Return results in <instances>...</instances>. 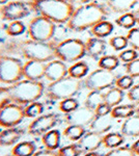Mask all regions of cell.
Segmentation results:
<instances>
[{"instance_id":"cell-36","label":"cell","mask_w":139,"mask_h":156,"mask_svg":"<svg viewBox=\"0 0 139 156\" xmlns=\"http://www.w3.org/2000/svg\"><path fill=\"white\" fill-rule=\"evenodd\" d=\"M109 45L111 46V48L114 49L115 51H123L127 48V46L129 45L127 37L123 36H115L112 37L109 40Z\"/></svg>"},{"instance_id":"cell-49","label":"cell","mask_w":139,"mask_h":156,"mask_svg":"<svg viewBox=\"0 0 139 156\" xmlns=\"http://www.w3.org/2000/svg\"><path fill=\"white\" fill-rule=\"evenodd\" d=\"M134 15H135V18H136V22H137L138 26H139V9H136L135 12H134Z\"/></svg>"},{"instance_id":"cell-1","label":"cell","mask_w":139,"mask_h":156,"mask_svg":"<svg viewBox=\"0 0 139 156\" xmlns=\"http://www.w3.org/2000/svg\"><path fill=\"white\" fill-rule=\"evenodd\" d=\"M109 16V9L104 4L92 1L76 7L67 23L68 28L75 32H82L104 21Z\"/></svg>"},{"instance_id":"cell-21","label":"cell","mask_w":139,"mask_h":156,"mask_svg":"<svg viewBox=\"0 0 139 156\" xmlns=\"http://www.w3.org/2000/svg\"><path fill=\"white\" fill-rule=\"evenodd\" d=\"M112 118L110 115H103V117H99L96 115V118L93 121L90 123L89 128L92 131L98 132L100 134H105L112 128Z\"/></svg>"},{"instance_id":"cell-19","label":"cell","mask_w":139,"mask_h":156,"mask_svg":"<svg viewBox=\"0 0 139 156\" xmlns=\"http://www.w3.org/2000/svg\"><path fill=\"white\" fill-rule=\"evenodd\" d=\"M139 3V0H106V6L114 14H126L129 12L135 5Z\"/></svg>"},{"instance_id":"cell-4","label":"cell","mask_w":139,"mask_h":156,"mask_svg":"<svg viewBox=\"0 0 139 156\" xmlns=\"http://www.w3.org/2000/svg\"><path fill=\"white\" fill-rule=\"evenodd\" d=\"M9 87L11 101L23 106L37 101L46 90L45 84L42 81L29 79H21Z\"/></svg>"},{"instance_id":"cell-13","label":"cell","mask_w":139,"mask_h":156,"mask_svg":"<svg viewBox=\"0 0 139 156\" xmlns=\"http://www.w3.org/2000/svg\"><path fill=\"white\" fill-rule=\"evenodd\" d=\"M96 118L95 110L84 106H79L74 112L70 114H65L64 120L68 125H79V126L86 127L89 126Z\"/></svg>"},{"instance_id":"cell-44","label":"cell","mask_w":139,"mask_h":156,"mask_svg":"<svg viewBox=\"0 0 139 156\" xmlns=\"http://www.w3.org/2000/svg\"><path fill=\"white\" fill-rule=\"evenodd\" d=\"M127 97L131 102L138 103L139 104V83L133 85V87L129 90Z\"/></svg>"},{"instance_id":"cell-30","label":"cell","mask_w":139,"mask_h":156,"mask_svg":"<svg viewBox=\"0 0 139 156\" xmlns=\"http://www.w3.org/2000/svg\"><path fill=\"white\" fill-rule=\"evenodd\" d=\"M85 127L79 125H68L64 130V135L72 142H78L85 134Z\"/></svg>"},{"instance_id":"cell-40","label":"cell","mask_w":139,"mask_h":156,"mask_svg":"<svg viewBox=\"0 0 139 156\" xmlns=\"http://www.w3.org/2000/svg\"><path fill=\"white\" fill-rule=\"evenodd\" d=\"M118 59L120 62H125V64H128L130 62H133L134 59L138 58V51L134 49H125L123 51H120V53H118L117 55Z\"/></svg>"},{"instance_id":"cell-11","label":"cell","mask_w":139,"mask_h":156,"mask_svg":"<svg viewBox=\"0 0 139 156\" xmlns=\"http://www.w3.org/2000/svg\"><path fill=\"white\" fill-rule=\"evenodd\" d=\"M59 117L56 114L41 115L28 125L27 131L32 136H43L45 133L52 130L57 125Z\"/></svg>"},{"instance_id":"cell-31","label":"cell","mask_w":139,"mask_h":156,"mask_svg":"<svg viewBox=\"0 0 139 156\" xmlns=\"http://www.w3.org/2000/svg\"><path fill=\"white\" fill-rule=\"evenodd\" d=\"M120 60L116 55H103L100 59L98 60V67L100 69L108 70V71H113L118 67Z\"/></svg>"},{"instance_id":"cell-29","label":"cell","mask_w":139,"mask_h":156,"mask_svg":"<svg viewBox=\"0 0 139 156\" xmlns=\"http://www.w3.org/2000/svg\"><path fill=\"white\" fill-rule=\"evenodd\" d=\"M35 153L33 142H21L14 146L12 150V156H32Z\"/></svg>"},{"instance_id":"cell-27","label":"cell","mask_w":139,"mask_h":156,"mask_svg":"<svg viewBox=\"0 0 139 156\" xmlns=\"http://www.w3.org/2000/svg\"><path fill=\"white\" fill-rule=\"evenodd\" d=\"M123 90L118 89V87H110L107 92L105 93V103H107L109 106L115 107L120 105L123 100Z\"/></svg>"},{"instance_id":"cell-24","label":"cell","mask_w":139,"mask_h":156,"mask_svg":"<svg viewBox=\"0 0 139 156\" xmlns=\"http://www.w3.org/2000/svg\"><path fill=\"white\" fill-rule=\"evenodd\" d=\"M136 107L134 104L117 105L111 109L110 115L112 119H128L135 114Z\"/></svg>"},{"instance_id":"cell-25","label":"cell","mask_w":139,"mask_h":156,"mask_svg":"<svg viewBox=\"0 0 139 156\" xmlns=\"http://www.w3.org/2000/svg\"><path fill=\"white\" fill-rule=\"evenodd\" d=\"M88 71H89V67H88L87 62L79 60V62H74L69 68L68 75L73 78H76V79H82L88 75Z\"/></svg>"},{"instance_id":"cell-37","label":"cell","mask_w":139,"mask_h":156,"mask_svg":"<svg viewBox=\"0 0 139 156\" xmlns=\"http://www.w3.org/2000/svg\"><path fill=\"white\" fill-rule=\"evenodd\" d=\"M127 40L130 47L136 51H139V27H133L128 31Z\"/></svg>"},{"instance_id":"cell-26","label":"cell","mask_w":139,"mask_h":156,"mask_svg":"<svg viewBox=\"0 0 139 156\" xmlns=\"http://www.w3.org/2000/svg\"><path fill=\"white\" fill-rule=\"evenodd\" d=\"M102 103H105V93L101 90H90L84 100V105L92 110L97 109Z\"/></svg>"},{"instance_id":"cell-28","label":"cell","mask_w":139,"mask_h":156,"mask_svg":"<svg viewBox=\"0 0 139 156\" xmlns=\"http://www.w3.org/2000/svg\"><path fill=\"white\" fill-rule=\"evenodd\" d=\"M125 142V136L120 132H110L103 135V146L108 149L120 147Z\"/></svg>"},{"instance_id":"cell-16","label":"cell","mask_w":139,"mask_h":156,"mask_svg":"<svg viewBox=\"0 0 139 156\" xmlns=\"http://www.w3.org/2000/svg\"><path fill=\"white\" fill-rule=\"evenodd\" d=\"M47 62L42 60H27L23 66V76L26 79L41 81L45 78V70Z\"/></svg>"},{"instance_id":"cell-18","label":"cell","mask_w":139,"mask_h":156,"mask_svg":"<svg viewBox=\"0 0 139 156\" xmlns=\"http://www.w3.org/2000/svg\"><path fill=\"white\" fill-rule=\"evenodd\" d=\"M24 134V130L17 127L5 128L0 131V146L9 147V146L16 145Z\"/></svg>"},{"instance_id":"cell-14","label":"cell","mask_w":139,"mask_h":156,"mask_svg":"<svg viewBox=\"0 0 139 156\" xmlns=\"http://www.w3.org/2000/svg\"><path fill=\"white\" fill-rule=\"evenodd\" d=\"M68 70L69 68L67 67L64 62L58 58H54L47 62L46 70H45V78L50 82L57 81L68 76Z\"/></svg>"},{"instance_id":"cell-10","label":"cell","mask_w":139,"mask_h":156,"mask_svg":"<svg viewBox=\"0 0 139 156\" xmlns=\"http://www.w3.org/2000/svg\"><path fill=\"white\" fill-rule=\"evenodd\" d=\"M25 118V107L23 105L9 102L0 110V126L3 128L17 127Z\"/></svg>"},{"instance_id":"cell-51","label":"cell","mask_w":139,"mask_h":156,"mask_svg":"<svg viewBox=\"0 0 139 156\" xmlns=\"http://www.w3.org/2000/svg\"><path fill=\"white\" fill-rule=\"evenodd\" d=\"M9 2V0H0V5H3V4H5Z\"/></svg>"},{"instance_id":"cell-17","label":"cell","mask_w":139,"mask_h":156,"mask_svg":"<svg viewBox=\"0 0 139 156\" xmlns=\"http://www.w3.org/2000/svg\"><path fill=\"white\" fill-rule=\"evenodd\" d=\"M106 48H107V43L104 39L92 37H88L87 41L85 42L86 55L95 60H99L103 55H105Z\"/></svg>"},{"instance_id":"cell-33","label":"cell","mask_w":139,"mask_h":156,"mask_svg":"<svg viewBox=\"0 0 139 156\" xmlns=\"http://www.w3.org/2000/svg\"><path fill=\"white\" fill-rule=\"evenodd\" d=\"M25 30H26V27L23 22L21 20H16V21L9 22L5 28V32L9 37H18L24 34Z\"/></svg>"},{"instance_id":"cell-53","label":"cell","mask_w":139,"mask_h":156,"mask_svg":"<svg viewBox=\"0 0 139 156\" xmlns=\"http://www.w3.org/2000/svg\"><path fill=\"white\" fill-rule=\"evenodd\" d=\"M6 156H12V155H6Z\"/></svg>"},{"instance_id":"cell-46","label":"cell","mask_w":139,"mask_h":156,"mask_svg":"<svg viewBox=\"0 0 139 156\" xmlns=\"http://www.w3.org/2000/svg\"><path fill=\"white\" fill-rule=\"evenodd\" d=\"M32 156H58V154H57V152H55V151L44 149V150L35 151V153Z\"/></svg>"},{"instance_id":"cell-38","label":"cell","mask_w":139,"mask_h":156,"mask_svg":"<svg viewBox=\"0 0 139 156\" xmlns=\"http://www.w3.org/2000/svg\"><path fill=\"white\" fill-rule=\"evenodd\" d=\"M57 154L58 156H80L82 152L77 144H72L59 148V150L57 151Z\"/></svg>"},{"instance_id":"cell-9","label":"cell","mask_w":139,"mask_h":156,"mask_svg":"<svg viewBox=\"0 0 139 156\" xmlns=\"http://www.w3.org/2000/svg\"><path fill=\"white\" fill-rule=\"evenodd\" d=\"M117 76L113 71H108L104 69H97L88 74L83 79V87L89 90H104L112 87L115 84Z\"/></svg>"},{"instance_id":"cell-15","label":"cell","mask_w":139,"mask_h":156,"mask_svg":"<svg viewBox=\"0 0 139 156\" xmlns=\"http://www.w3.org/2000/svg\"><path fill=\"white\" fill-rule=\"evenodd\" d=\"M77 145L84 154L88 152H95L101 147V145H103V135L90 130L85 132V134L78 140Z\"/></svg>"},{"instance_id":"cell-42","label":"cell","mask_w":139,"mask_h":156,"mask_svg":"<svg viewBox=\"0 0 139 156\" xmlns=\"http://www.w3.org/2000/svg\"><path fill=\"white\" fill-rule=\"evenodd\" d=\"M126 74L130 75L131 77L136 78L139 77V57L134 59L133 62H130L125 65Z\"/></svg>"},{"instance_id":"cell-3","label":"cell","mask_w":139,"mask_h":156,"mask_svg":"<svg viewBox=\"0 0 139 156\" xmlns=\"http://www.w3.org/2000/svg\"><path fill=\"white\" fill-rule=\"evenodd\" d=\"M56 45L51 42H37L33 40H25L22 42L11 43L4 48V51L11 52L12 50L19 52L27 60H42L50 62L56 58L55 55Z\"/></svg>"},{"instance_id":"cell-2","label":"cell","mask_w":139,"mask_h":156,"mask_svg":"<svg viewBox=\"0 0 139 156\" xmlns=\"http://www.w3.org/2000/svg\"><path fill=\"white\" fill-rule=\"evenodd\" d=\"M29 9L55 24L68 23L76 7L65 0H29Z\"/></svg>"},{"instance_id":"cell-34","label":"cell","mask_w":139,"mask_h":156,"mask_svg":"<svg viewBox=\"0 0 139 156\" xmlns=\"http://www.w3.org/2000/svg\"><path fill=\"white\" fill-rule=\"evenodd\" d=\"M44 112V105L41 102L35 101L25 106V117L26 118H37Z\"/></svg>"},{"instance_id":"cell-35","label":"cell","mask_w":139,"mask_h":156,"mask_svg":"<svg viewBox=\"0 0 139 156\" xmlns=\"http://www.w3.org/2000/svg\"><path fill=\"white\" fill-rule=\"evenodd\" d=\"M79 107V102L75 98H68L61 100L59 103V110L64 114H70Z\"/></svg>"},{"instance_id":"cell-52","label":"cell","mask_w":139,"mask_h":156,"mask_svg":"<svg viewBox=\"0 0 139 156\" xmlns=\"http://www.w3.org/2000/svg\"><path fill=\"white\" fill-rule=\"evenodd\" d=\"M135 112H136V115H139V104H138V106L136 107V110H135Z\"/></svg>"},{"instance_id":"cell-41","label":"cell","mask_w":139,"mask_h":156,"mask_svg":"<svg viewBox=\"0 0 139 156\" xmlns=\"http://www.w3.org/2000/svg\"><path fill=\"white\" fill-rule=\"evenodd\" d=\"M104 156H137L129 147H118L111 149Z\"/></svg>"},{"instance_id":"cell-43","label":"cell","mask_w":139,"mask_h":156,"mask_svg":"<svg viewBox=\"0 0 139 156\" xmlns=\"http://www.w3.org/2000/svg\"><path fill=\"white\" fill-rule=\"evenodd\" d=\"M9 102H12L11 94H9V87H0V110Z\"/></svg>"},{"instance_id":"cell-20","label":"cell","mask_w":139,"mask_h":156,"mask_svg":"<svg viewBox=\"0 0 139 156\" xmlns=\"http://www.w3.org/2000/svg\"><path fill=\"white\" fill-rule=\"evenodd\" d=\"M120 133L123 136L138 137L139 136V115H134L123 121L120 126Z\"/></svg>"},{"instance_id":"cell-45","label":"cell","mask_w":139,"mask_h":156,"mask_svg":"<svg viewBox=\"0 0 139 156\" xmlns=\"http://www.w3.org/2000/svg\"><path fill=\"white\" fill-rule=\"evenodd\" d=\"M111 109H112V107L109 106L107 103H102L100 106L97 107V109L95 110V112H96V115H99V117H103V115H110Z\"/></svg>"},{"instance_id":"cell-5","label":"cell","mask_w":139,"mask_h":156,"mask_svg":"<svg viewBox=\"0 0 139 156\" xmlns=\"http://www.w3.org/2000/svg\"><path fill=\"white\" fill-rule=\"evenodd\" d=\"M82 87L83 80L76 79L68 75L57 81L50 82L46 87L45 95L52 101H61L68 98H74L81 90Z\"/></svg>"},{"instance_id":"cell-12","label":"cell","mask_w":139,"mask_h":156,"mask_svg":"<svg viewBox=\"0 0 139 156\" xmlns=\"http://www.w3.org/2000/svg\"><path fill=\"white\" fill-rule=\"evenodd\" d=\"M31 9L28 4L23 1H9L7 3L0 6V17L5 21H16L27 17Z\"/></svg>"},{"instance_id":"cell-50","label":"cell","mask_w":139,"mask_h":156,"mask_svg":"<svg viewBox=\"0 0 139 156\" xmlns=\"http://www.w3.org/2000/svg\"><path fill=\"white\" fill-rule=\"evenodd\" d=\"M83 156H100V154L99 153H97L95 151V152H88V153H85Z\"/></svg>"},{"instance_id":"cell-39","label":"cell","mask_w":139,"mask_h":156,"mask_svg":"<svg viewBox=\"0 0 139 156\" xmlns=\"http://www.w3.org/2000/svg\"><path fill=\"white\" fill-rule=\"evenodd\" d=\"M133 85H134V78L127 74L117 77V79L115 81V87L123 90H130Z\"/></svg>"},{"instance_id":"cell-6","label":"cell","mask_w":139,"mask_h":156,"mask_svg":"<svg viewBox=\"0 0 139 156\" xmlns=\"http://www.w3.org/2000/svg\"><path fill=\"white\" fill-rule=\"evenodd\" d=\"M56 58L64 62H79L86 55L85 43L80 39H67L56 44L55 47Z\"/></svg>"},{"instance_id":"cell-22","label":"cell","mask_w":139,"mask_h":156,"mask_svg":"<svg viewBox=\"0 0 139 156\" xmlns=\"http://www.w3.org/2000/svg\"><path fill=\"white\" fill-rule=\"evenodd\" d=\"M60 132L57 129H52L47 133H45L42 136V143L45 146V148L48 150L55 151L59 148L60 145Z\"/></svg>"},{"instance_id":"cell-48","label":"cell","mask_w":139,"mask_h":156,"mask_svg":"<svg viewBox=\"0 0 139 156\" xmlns=\"http://www.w3.org/2000/svg\"><path fill=\"white\" fill-rule=\"evenodd\" d=\"M131 149L133 150V152L135 153L136 155L139 156V140L133 143V145H132V147H131Z\"/></svg>"},{"instance_id":"cell-7","label":"cell","mask_w":139,"mask_h":156,"mask_svg":"<svg viewBox=\"0 0 139 156\" xmlns=\"http://www.w3.org/2000/svg\"><path fill=\"white\" fill-rule=\"evenodd\" d=\"M22 62L9 54H0V82L14 84L23 78Z\"/></svg>"},{"instance_id":"cell-23","label":"cell","mask_w":139,"mask_h":156,"mask_svg":"<svg viewBox=\"0 0 139 156\" xmlns=\"http://www.w3.org/2000/svg\"><path fill=\"white\" fill-rule=\"evenodd\" d=\"M114 26L110 21L104 20V21L99 22L95 26L90 28V34L96 37H100V39H104V37L110 36L112 34Z\"/></svg>"},{"instance_id":"cell-8","label":"cell","mask_w":139,"mask_h":156,"mask_svg":"<svg viewBox=\"0 0 139 156\" xmlns=\"http://www.w3.org/2000/svg\"><path fill=\"white\" fill-rule=\"evenodd\" d=\"M55 23L42 16L34 17L29 22L27 34L30 40L37 42H51L55 34Z\"/></svg>"},{"instance_id":"cell-47","label":"cell","mask_w":139,"mask_h":156,"mask_svg":"<svg viewBox=\"0 0 139 156\" xmlns=\"http://www.w3.org/2000/svg\"><path fill=\"white\" fill-rule=\"evenodd\" d=\"M68 1L69 3L73 4V5H82V4H85V3H89V2H92L95 0H65Z\"/></svg>"},{"instance_id":"cell-32","label":"cell","mask_w":139,"mask_h":156,"mask_svg":"<svg viewBox=\"0 0 139 156\" xmlns=\"http://www.w3.org/2000/svg\"><path fill=\"white\" fill-rule=\"evenodd\" d=\"M115 23L120 27H122V28L130 30L131 28L135 27V25L137 24V22H136V18H135L134 12H126V14L120 15L118 18H116Z\"/></svg>"}]
</instances>
